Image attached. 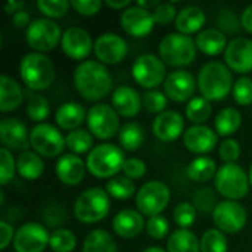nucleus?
Here are the masks:
<instances>
[{
    "label": "nucleus",
    "mask_w": 252,
    "mask_h": 252,
    "mask_svg": "<svg viewBox=\"0 0 252 252\" xmlns=\"http://www.w3.org/2000/svg\"><path fill=\"white\" fill-rule=\"evenodd\" d=\"M109 69L97 61H84L74 71V86L81 97L90 102L106 97L112 90Z\"/></svg>",
    "instance_id": "1"
},
{
    "label": "nucleus",
    "mask_w": 252,
    "mask_h": 252,
    "mask_svg": "<svg viewBox=\"0 0 252 252\" xmlns=\"http://www.w3.org/2000/svg\"><path fill=\"white\" fill-rule=\"evenodd\" d=\"M198 89L207 100H223L233 90V77L227 65L211 61L207 62L198 74Z\"/></svg>",
    "instance_id": "2"
},
{
    "label": "nucleus",
    "mask_w": 252,
    "mask_h": 252,
    "mask_svg": "<svg viewBox=\"0 0 252 252\" xmlns=\"http://www.w3.org/2000/svg\"><path fill=\"white\" fill-rule=\"evenodd\" d=\"M19 77L32 92H43L55 81V65L44 53H27L19 62Z\"/></svg>",
    "instance_id": "3"
},
{
    "label": "nucleus",
    "mask_w": 252,
    "mask_h": 252,
    "mask_svg": "<svg viewBox=\"0 0 252 252\" xmlns=\"http://www.w3.org/2000/svg\"><path fill=\"white\" fill-rule=\"evenodd\" d=\"M126 162L124 151L112 143H100L87 155L86 165L92 176L97 179L117 177Z\"/></svg>",
    "instance_id": "4"
},
{
    "label": "nucleus",
    "mask_w": 252,
    "mask_h": 252,
    "mask_svg": "<svg viewBox=\"0 0 252 252\" xmlns=\"http://www.w3.org/2000/svg\"><path fill=\"white\" fill-rule=\"evenodd\" d=\"M158 50L159 58L165 65L173 68H183L195 61L198 47L190 35L171 32L161 40Z\"/></svg>",
    "instance_id": "5"
},
{
    "label": "nucleus",
    "mask_w": 252,
    "mask_h": 252,
    "mask_svg": "<svg viewBox=\"0 0 252 252\" xmlns=\"http://www.w3.org/2000/svg\"><path fill=\"white\" fill-rule=\"evenodd\" d=\"M111 210V196L102 188H90L74 202V216L78 221L92 224L106 219Z\"/></svg>",
    "instance_id": "6"
},
{
    "label": "nucleus",
    "mask_w": 252,
    "mask_h": 252,
    "mask_svg": "<svg viewBox=\"0 0 252 252\" xmlns=\"http://www.w3.org/2000/svg\"><path fill=\"white\" fill-rule=\"evenodd\" d=\"M214 186L227 201H238L248 195L251 182L250 176L238 164H224L219 168Z\"/></svg>",
    "instance_id": "7"
},
{
    "label": "nucleus",
    "mask_w": 252,
    "mask_h": 252,
    "mask_svg": "<svg viewBox=\"0 0 252 252\" xmlns=\"http://www.w3.org/2000/svg\"><path fill=\"white\" fill-rule=\"evenodd\" d=\"M30 146L40 157L56 158V157H62L61 154H63L66 143H65V137L59 128H56L52 124L41 123L31 128Z\"/></svg>",
    "instance_id": "8"
},
{
    "label": "nucleus",
    "mask_w": 252,
    "mask_h": 252,
    "mask_svg": "<svg viewBox=\"0 0 252 252\" xmlns=\"http://www.w3.org/2000/svg\"><path fill=\"white\" fill-rule=\"evenodd\" d=\"M171 193L165 183L159 180H151L145 183L136 195V207L142 216L155 217L167 208Z\"/></svg>",
    "instance_id": "9"
},
{
    "label": "nucleus",
    "mask_w": 252,
    "mask_h": 252,
    "mask_svg": "<svg viewBox=\"0 0 252 252\" xmlns=\"http://www.w3.org/2000/svg\"><path fill=\"white\" fill-rule=\"evenodd\" d=\"M61 27L49 18H40L30 24L25 32L28 46L37 53H46L53 50L62 40Z\"/></svg>",
    "instance_id": "10"
},
{
    "label": "nucleus",
    "mask_w": 252,
    "mask_h": 252,
    "mask_svg": "<svg viewBox=\"0 0 252 252\" xmlns=\"http://www.w3.org/2000/svg\"><path fill=\"white\" fill-rule=\"evenodd\" d=\"M86 123L89 131L100 140L112 139L115 134L120 133L121 128L117 111L106 103H97L92 106L87 112Z\"/></svg>",
    "instance_id": "11"
},
{
    "label": "nucleus",
    "mask_w": 252,
    "mask_h": 252,
    "mask_svg": "<svg viewBox=\"0 0 252 252\" xmlns=\"http://www.w3.org/2000/svg\"><path fill=\"white\" fill-rule=\"evenodd\" d=\"M131 74L134 81L148 90H154L159 84H164L165 75V63L161 58L146 53L139 56L131 68Z\"/></svg>",
    "instance_id": "12"
},
{
    "label": "nucleus",
    "mask_w": 252,
    "mask_h": 252,
    "mask_svg": "<svg viewBox=\"0 0 252 252\" xmlns=\"http://www.w3.org/2000/svg\"><path fill=\"white\" fill-rule=\"evenodd\" d=\"M248 220L247 210L238 201H221L213 211V221L223 233L241 232Z\"/></svg>",
    "instance_id": "13"
},
{
    "label": "nucleus",
    "mask_w": 252,
    "mask_h": 252,
    "mask_svg": "<svg viewBox=\"0 0 252 252\" xmlns=\"http://www.w3.org/2000/svg\"><path fill=\"white\" fill-rule=\"evenodd\" d=\"M50 241V235L44 224L30 221L22 224L13 239L15 252H43Z\"/></svg>",
    "instance_id": "14"
},
{
    "label": "nucleus",
    "mask_w": 252,
    "mask_h": 252,
    "mask_svg": "<svg viewBox=\"0 0 252 252\" xmlns=\"http://www.w3.org/2000/svg\"><path fill=\"white\" fill-rule=\"evenodd\" d=\"M94 55L103 65H115L126 59L128 47L123 37L115 32L100 34L94 41Z\"/></svg>",
    "instance_id": "15"
},
{
    "label": "nucleus",
    "mask_w": 252,
    "mask_h": 252,
    "mask_svg": "<svg viewBox=\"0 0 252 252\" xmlns=\"http://www.w3.org/2000/svg\"><path fill=\"white\" fill-rule=\"evenodd\" d=\"M61 47L69 59L83 61L92 53L94 44L89 31H86L81 27H71L63 32L61 40Z\"/></svg>",
    "instance_id": "16"
},
{
    "label": "nucleus",
    "mask_w": 252,
    "mask_h": 252,
    "mask_svg": "<svg viewBox=\"0 0 252 252\" xmlns=\"http://www.w3.org/2000/svg\"><path fill=\"white\" fill-rule=\"evenodd\" d=\"M121 27L131 37H146L155 25L154 13L137 4L127 7L121 13Z\"/></svg>",
    "instance_id": "17"
},
{
    "label": "nucleus",
    "mask_w": 252,
    "mask_h": 252,
    "mask_svg": "<svg viewBox=\"0 0 252 252\" xmlns=\"http://www.w3.org/2000/svg\"><path fill=\"white\" fill-rule=\"evenodd\" d=\"M224 61L230 71L248 74L252 71V40L247 37L233 38L224 52Z\"/></svg>",
    "instance_id": "18"
},
{
    "label": "nucleus",
    "mask_w": 252,
    "mask_h": 252,
    "mask_svg": "<svg viewBox=\"0 0 252 252\" xmlns=\"http://www.w3.org/2000/svg\"><path fill=\"white\" fill-rule=\"evenodd\" d=\"M198 83L195 77L185 69L173 71L164 81V93L173 102H188L192 99Z\"/></svg>",
    "instance_id": "19"
},
{
    "label": "nucleus",
    "mask_w": 252,
    "mask_h": 252,
    "mask_svg": "<svg viewBox=\"0 0 252 252\" xmlns=\"http://www.w3.org/2000/svg\"><path fill=\"white\" fill-rule=\"evenodd\" d=\"M219 142V134L208 126H192L183 134V145L192 154H210Z\"/></svg>",
    "instance_id": "20"
},
{
    "label": "nucleus",
    "mask_w": 252,
    "mask_h": 252,
    "mask_svg": "<svg viewBox=\"0 0 252 252\" xmlns=\"http://www.w3.org/2000/svg\"><path fill=\"white\" fill-rule=\"evenodd\" d=\"M185 130V118L177 111H164L152 123L154 136L165 143L177 140Z\"/></svg>",
    "instance_id": "21"
},
{
    "label": "nucleus",
    "mask_w": 252,
    "mask_h": 252,
    "mask_svg": "<svg viewBox=\"0 0 252 252\" xmlns=\"http://www.w3.org/2000/svg\"><path fill=\"white\" fill-rule=\"evenodd\" d=\"M86 168V162L78 155L69 152L59 157L55 165V173L61 183L66 186H77L84 180Z\"/></svg>",
    "instance_id": "22"
},
{
    "label": "nucleus",
    "mask_w": 252,
    "mask_h": 252,
    "mask_svg": "<svg viewBox=\"0 0 252 252\" xmlns=\"http://www.w3.org/2000/svg\"><path fill=\"white\" fill-rule=\"evenodd\" d=\"M0 140L3 148L9 151H22L30 146V134L27 133V127L18 118L6 117L0 121Z\"/></svg>",
    "instance_id": "23"
},
{
    "label": "nucleus",
    "mask_w": 252,
    "mask_h": 252,
    "mask_svg": "<svg viewBox=\"0 0 252 252\" xmlns=\"http://www.w3.org/2000/svg\"><path fill=\"white\" fill-rule=\"evenodd\" d=\"M142 96L130 86H120L112 92V108L120 117L133 118L142 109Z\"/></svg>",
    "instance_id": "24"
},
{
    "label": "nucleus",
    "mask_w": 252,
    "mask_h": 252,
    "mask_svg": "<svg viewBox=\"0 0 252 252\" xmlns=\"http://www.w3.org/2000/svg\"><path fill=\"white\" fill-rule=\"evenodd\" d=\"M114 232L123 239H134L146 227L143 216L136 210H123L112 220Z\"/></svg>",
    "instance_id": "25"
},
{
    "label": "nucleus",
    "mask_w": 252,
    "mask_h": 252,
    "mask_svg": "<svg viewBox=\"0 0 252 252\" xmlns=\"http://www.w3.org/2000/svg\"><path fill=\"white\" fill-rule=\"evenodd\" d=\"M24 102L21 84L9 75L0 77V111L3 114L18 109Z\"/></svg>",
    "instance_id": "26"
},
{
    "label": "nucleus",
    "mask_w": 252,
    "mask_h": 252,
    "mask_svg": "<svg viewBox=\"0 0 252 252\" xmlns=\"http://www.w3.org/2000/svg\"><path fill=\"white\" fill-rule=\"evenodd\" d=\"M87 120L86 111L81 103L78 102H65L62 103L55 114V123L59 126V128L63 130H77L80 126Z\"/></svg>",
    "instance_id": "27"
},
{
    "label": "nucleus",
    "mask_w": 252,
    "mask_h": 252,
    "mask_svg": "<svg viewBox=\"0 0 252 252\" xmlns=\"http://www.w3.org/2000/svg\"><path fill=\"white\" fill-rule=\"evenodd\" d=\"M207 16L204 13V10L198 6H188L183 7L176 18V28L180 34L185 35H190L195 32H201V28L205 25Z\"/></svg>",
    "instance_id": "28"
},
{
    "label": "nucleus",
    "mask_w": 252,
    "mask_h": 252,
    "mask_svg": "<svg viewBox=\"0 0 252 252\" xmlns=\"http://www.w3.org/2000/svg\"><path fill=\"white\" fill-rule=\"evenodd\" d=\"M198 50L208 56H217L227 49V38L223 31L217 28H208L201 31L195 38Z\"/></svg>",
    "instance_id": "29"
},
{
    "label": "nucleus",
    "mask_w": 252,
    "mask_h": 252,
    "mask_svg": "<svg viewBox=\"0 0 252 252\" xmlns=\"http://www.w3.org/2000/svg\"><path fill=\"white\" fill-rule=\"evenodd\" d=\"M16 171L24 180H37L44 173V162L41 157L31 151H24L16 159Z\"/></svg>",
    "instance_id": "30"
},
{
    "label": "nucleus",
    "mask_w": 252,
    "mask_h": 252,
    "mask_svg": "<svg viewBox=\"0 0 252 252\" xmlns=\"http://www.w3.org/2000/svg\"><path fill=\"white\" fill-rule=\"evenodd\" d=\"M242 124V115L236 108H223L214 118V130L219 136L227 137L235 134Z\"/></svg>",
    "instance_id": "31"
},
{
    "label": "nucleus",
    "mask_w": 252,
    "mask_h": 252,
    "mask_svg": "<svg viewBox=\"0 0 252 252\" xmlns=\"http://www.w3.org/2000/svg\"><path fill=\"white\" fill-rule=\"evenodd\" d=\"M217 171V164L210 157H198L186 168L188 177L196 183H207L216 179Z\"/></svg>",
    "instance_id": "32"
},
{
    "label": "nucleus",
    "mask_w": 252,
    "mask_h": 252,
    "mask_svg": "<svg viewBox=\"0 0 252 252\" xmlns=\"http://www.w3.org/2000/svg\"><path fill=\"white\" fill-rule=\"evenodd\" d=\"M167 252H201V241L189 229H179L167 241Z\"/></svg>",
    "instance_id": "33"
},
{
    "label": "nucleus",
    "mask_w": 252,
    "mask_h": 252,
    "mask_svg": "<svg viewBox=\"0 0 252 252\" xmlns=\"http://www.w3.org/2000/svg\"><path fill=\"white\" fill-rule=\"evenodd\" d=\"M83 252H118V247L106 230L96 229L84 238Z\"/></svg>",
    "instance_id": "34"
},
{
    "label": "nucleus",
    "mask_w": 252,
    "mask_h": 252,
    "mask_svg": "<svg viewBox=\"0 0 252 252\" xmlns=\"http://www.w3.org/2000/svg\"><path fill=\"white\" fill-rule=\"evenodd\" d=\"M65 143L71 154L78 155V157L81 154L89 155L93 149V134L89 130H84L80 127L77 130L69 131L65 136Z\"/></svg>",
    "instance_id": "35"
},
{
    "label": "nucleus",
    "mask_w": 252,
    "mask_h": 252,
    "mask_svg": "<svg viewBox=\"0 0 252 252\" xmlns=\"http://www.w3.org/2000/svg\"><path fill=\"white\" fill-rule=\"evenodd\" d=\"M145 140L143 128L137 123H126L118 133V142L120 146L126 151H137Z\"/></svg>",
    "instance_id": "36"
},
{
    "label": "nucleus",
    "mask_w": 252,
    "mask_h": 252,
    "mask_svg": "<svg viewBox=\"0 0 252 252\" xmlns=\"http://www.w3.org/2000/svg\"><path fill=\"white\" fill-rule=\"evenodd\" d=\"M213 114L211 102L205 97H192L186 106V117L195 126H202Z\"/></svg>",
    "instance_id": "37"
},
{
    "label": "nucleus",
    "mask_w": 252,
    "mask_h": 252,
    "mask_svg": "<svg viewBox=\"0 0 252 252\" xmlns=\"http://www.w3.org/2000/svg\"><path fill=\"white\" fill-rule=\"evenodd\" d=\"M106 193L111 198L115 199H128L134 195L136 192V185L131 179L126 177V176H117L111 180H108L106 188H105Z\"/></svg>",
    "instance_id": "38"
},
{
    "label": "nucleus",
    "mask_w": 252,
    "mask_h": 252,
    "mask_svg": "<svg viewBox=\"0 0 252 252\" xmlns=\"http://www.w3.org/2000/svg\"><path fill=\"white\" fill-rule=\"evenodd\" d=\"M50 108H49V100L35 93H28V103H27V115L30 120L35 123H43L49 117Z\"/></svg>",
    "instance_id": "39"
},
{
    "label": "nucleus",
    "mask_w": 252,
    "mask_h": 252,
    "mask_svg": "<svg viewBox=\"0 0 252 252\" xmlns=\"http://www.w3.org/2000/svg\"><path fill=\"white\" fill-rule=\"evenodd\" d=\"M49 247L53 252H72L77 247V238L71 230L59 227L50 235Z\"/></svg>",
    "instance_id": "40"
},
{
    "label": "nucleus",
    "mask_w": 252,
    "mask_h": 252,
    "mask_svg": "<svg viewBox=\"0 0 252 252\" xmlns=\"http://www.w3.org/2000/svg\"><path fill=\"white\" fill-rule=\"evenodd\" d=\"M201 252H227V239L219 229H208L201 238Z\"/></svg>",
    "instance_id": "41"
},
{
    "label": "nucleus",
    "mask_w": 252,
    "mask_h": 252,
    "mask_svg": "<svg viewBox=\"0 0 252 252\" xmlns=\"http://www.w3.org/2000/svg\"><path fill=\"white\" fill-rule=\"evenodd\" d=\"M198 216V210L193 204L185 201L177 204V207L173 211V220L180 229H189L195 224Z\"/></svg>",
    "instance_id": "42"
},
{
    "label": "nucleus",
    "mask_w": 252,
    "mask_h": 252,
    "mask_svg": "<svg viewBox=\"0 0 252 252\" xmlns=\"http://www.w3.org/2000/svg\"><path fill=\"white\" fill-rule=\"evenodd\" d=\"M142 102H143V108L148 112L159 115L164 111H167L165 108L168 105V97L165 96V93H162L159 90H148L143 93Z\"/></svg>",
    "instance_id": "43"
},
{
    "label": "nucleus",
    "mask_w": 252,
    "mask_h": 252,
    "mask_svg": "<svg viewBox=\"0 0 252 252\" xmlns=\"http://www.w3.org/2000/svg\"><path fill=\"white\" fill-rule=\"evenodd\" d=\"M71 6V1L66 0H38L37 7L38 10L49 19L62 18Z\"/></svg>",
    "instance_id": "44"
},
{
    "label": "nucleus",
    "mask_w": 252,
    "mask_h": 252,
    "mask_svg": "<svg viewBox=\"0 0 252 252\" xmlns=\"http://www.w3.org/2000/svg\"><path fill=\"white\" fill-rule=\"evenodd\" d=\"M15 170H16V162L13 159V155L10 154L9 149L1 146L0 148V183L1 186H6L13 180Z\"/></svg>",
    "instance_id": "45"
},
{
    "label": "nucleus",
    "mask_w": 252,
    "mask_h": 252,
    "mask_svg": "<svg viewBox=\"0 0 252 252\" xmlns=\"http://www.w3.org/2000/svg\"><path fill=\"white\" fill-rule=\"evenodd\" d=\"M233 99L238 105L247 106L252 103V80L250 77H241L233 84Z\"/></svg>",
    "instance_id": "46"
},
{
    "label": "nucleus",
    "mask_w": 252,
    "mask_h": 252,
    "mask_svg": "<svg viewBox=\"0 0 252 252\" xmlns=\"http://www.w3.org/2000/svg\"><path fill=\"white\" fill-rule=\"evenodd\" d=\"M193 205L198 211H201L202 214H208L213 213L216 205V195L213 192L211 188H202L198 189L193 195Z\"/></svg>",
    "instance_id": "47"
},
{
    "label": "nucleus",
    "mask_w": 252,
    "mask_h": 252,
    "mask_svg": "<svg viewBox=\"0 0 252 252\" xmlns=\"http://www.w3.org/2000/svg\"><path fill=\"white\" fill-rule=\"evenodd\" d=\"M170 232V223L165 217L162 216H155L151 217L146 223V233L157 241L164 239Z\"/></svg>",
    "instance_id": "48"
},
{
    "label": "nucleus",
    "mask_w": 252,
    "mask_h": 252,
    "mask_svg": "<svg viewBox=\"0 0 252 252\" xmlns=\"http://www.w3.org/2000/svg\"><path fill=\"white\" fill-rule=\"evenodd\" d=\"M219 155L224 164H236L241 157V145L233 139H226L220 145Z\"/></svg>",
    "instance_id": "49"
},
{
    "label": "nucleus",
    "mask_w": 252,
    "mask_h": 252,
    "mask_svg": "<svg viewBox=\"0 0 252 252\" xmlns=\"http://www.w3.org/2000/svg\"><path fill=\"white\" fill-rule=\"evenodd\" d=\"M43 220L49 227H58L62 226L66 220V211L63 207L58 205V204H52L44 210L43 214Z\"/></svg>",
    "instance_id": "50"
},
{
    "label": "nucleus",
    "mask_w": 252,
    "mask_h": 252,
    "mask_svg": "<svg viewBox=\"0 0 252 252\" xmlns=\"http://www.w3.org/2000/svg\"><path fill=\"white\" fill-rule=\"evenodd\" d=\"M154 19L155 24L158 25H168L173 21L176 22L177 18V12L173 3H161L157 9H154Z\"/></svg>",
    "instance_id": "51"
},
{
    "label": "nucleus",
    "mask_w": 252,
    "mask_h": 252,
    "mask_svg": "<svg viewBox=\"0 0 252 252\" xmlns=\"http://www.w3.org/2000/svg\"><path fill=\"white\" fill-rule=\"evenodd\" d=\"M123 173L131 180H139L146 174V164L139 158H128L123 165Z\"/></svg>",
    "instance_id": "52"
},
{
    "label": "nucleus",
    "mask_w": 252,
    "mask_h": 252,
    "mask_svg": "<svg viewBox=\"0 0 252 252\" xmlns=\"http://www.w3.org/2000/svg\"><path fill=\"white\" fill-rule=\"evenodd\" d=\"M71 6L75 9V12H78L83 16H93L100 10L102 1L100 0H72Z\"/></svg>",
    "instance_id": "53"
},
{
    "label": "nucleus",
    "mask_w": 252,
    "mask_h": 252,
    "mask_svg": "<svg viewBox=\"0 0 252 252\" xmlns=\"http://www.w3.org/2000/svg\"><path fill=\"white\" fill-rule=\"evenodd\" d=\"M15 233L13 232V226L10 223H7L6 220L0 221V250H6L7 245L15 239Z\"/></svg>",
    "instance_id": "54"
},
{
    "label": "nucleus",
    "mask_w": 252,
    "mask_h": 252,
    "mask_svg": "<svg viewBox=\"0 0 252 252\" xmlns=\"http://www.w3.org/2000/svg\"><path fill=\"white\" fill-rule=\"evenodd\" d=\"M13 25L16 28H28L31 21H30V13L25 12V10H19L18 13L13 15Z\"/></svg>",
    "instance_id": "55"
},
{
    "label": "nucleus",
    "mask_w": 252,
    "mask_h": 252,
    "mask_svg": "<svg viewBox=\"0 0 252 252\" xmlns=\"http://www.w3.org/2000/svg\"><path fill=\"white\" fill-rule=\"evenodd\" d=\"M241 25L245 31L252 34V4L247 6L241 15Z\"/></svg>",
    "instance_id": "56"
},
{
    "label": "nucleus",
    "mask_w": 252,
    "mask_h": 252,
    "mask_svg": "<svg viewBox=\"0 0 252 252\" xmlns=\"http://www.w3.org/2000/svg\"><path fill=\"white\" fill-rule=\"evenodd\" d=\"M19 10H24V1H16V0H9L4 6V12L6 13H18Z\"/></svg>",
    "instance_id": "57"
},
{
    "label": "nucleus",
    "mask_w": 252,
    "mask_h": 252,
    "mask_svg": "<svg viewBox=\"0 0 252 252\" xmlns=\"http://www.w3.org/2000/svg\"><path fill=\"white\" fill-rule=\"evenodd\" d=\"M106 6H109L111 9H123V10H126L127 7H130L131 6V3H130V0H123V1H115V0H106Z\"/></svg>",
    "instance_id": "58"
},
{
    "label": "nucleus",
    "mask_w": 252,
    "mask_h": 252,
    "mask_svg": "<svg viewBox=\"0 0 252 252\" xmlns=\"http://www.w3.org/2000/svg\"><path fill=\"white\" fill-rule=\"evenodd\" d=\"M159 4H161L159 0H139V1H137V6H140V7L146 9V10H151L152 7L157 9Z\"/></svg>",
    "instance_id": "59"
},
{
    "label": "nucleus",
    "mask_w": 252,
    "mask_h": 252,
    "mask_svg": "<svg viewBox=\"0 0 252 252\" xmlns=\"http://www.w3.org/2000/svg\"><path fill=\"white\" fill-rule=\"evenodd\" d=\"M142 252H167L165 250H162L161 247H148L146 250H143Z\"/></svg>",
    "instance_id": "60"
},
{
    "label": "nucleus",
    "mask_w": 252,
    "mask_h": 252,
    "mask_svg": "<svg viewBox=\"0 0 252 252\" xmlns=\"http://www.w3.org/2000/svg\"><path fill=\"white\" fill-rule=\"evenodd\" d=\"M250 182H251V186H252V164H251V167H250Z\"/></svg>",
    "instance_id": "61"
}]
</instances>
